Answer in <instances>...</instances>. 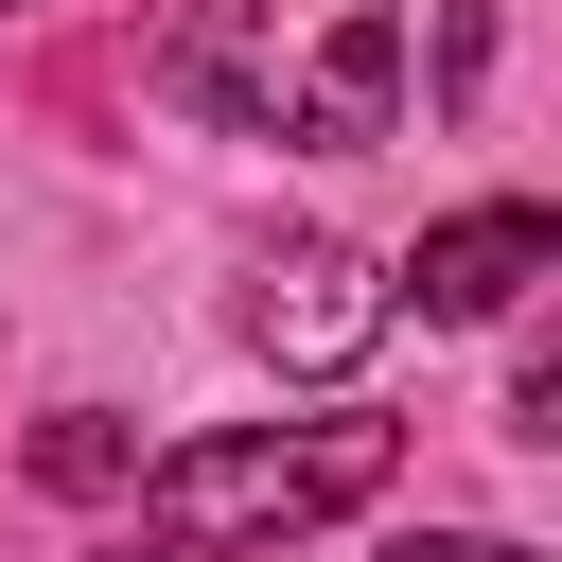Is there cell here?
Masks as SVG:
<instances>
[{
	"label": "cell",
	"instance_id": "6da1fadb",
	"mask_svg": "<svg viewBox=\"0 0 562 562\" xmlns=\"http://www.w3.org/2000/svg\"><path fill=\"white\" fill-rule=\"evenodd\" d=\"M140 70H158V105H193L228 140H299V158H351L404 123V18L386 0H158Z\"/></svg>",
	"mask_w": 562,
	"mask_h": 562
},
{
	"label": "cell",
	"instance_id": "5b68a950",
	"mask_svg": "<svg viewBox=\"0 0 562 562\" xmlns=\"http://www.w3.org/2000/svg\"><path fill=\"white\" fill-rule=\"evenodd\" d=\"M123 474H140V439H123L105 404H53V422H35V492H123Z\"/></svg>",
	"mask_w": 562,
	"mask_h": 562
},
{
	"label": "cell",
	"instance_id": "7a4b0ae2",
	"mask_svg": "<svg viewBox=\"0 0 562 562\" xmlns=\"http://www.w3.org/2000/svg\"><path fill=\"white\" fill-rule=\"evenodd\" d=\"M386 457H404V422H369V404H334V422H228V439H176V457L140 474V544H158V562L299 544V527L369 509V492H386Z\"/></svg>",
	"mask_w": 562,
	"mask_h": 562
},
{
	"label": "cell",
	"instance_id": "277c9868",
	"mask_svg": "<svg viewBox=\"0 0 562 562\" xmlns=\"http://www.w3.org/2000/svg\"><path fill=\"white\" fill-rule=\"evenodd\" d=\"M562 263V211H527V193H492V211H457V228H422V263L386 281V299H422V316H509L527 281Z\"/></svg>",
	"mask_w": 562,
	"mask_h": 562
},
{
	"label": "cell",
	"instance_id": "8992f818",
	"mask_svg": "<svg viewBox=\"0 0 562 562\" xmlns=\"http://www.w3.org/2000/svg\"><path fill=\"white\" fill-rule=\"evenodd\" d=\"M386 562H527V544H492V527H422V544H386Z\"/></svg>",
	"mask_w": 562,
	"mask_h": 562
},
{
	"label": "cell",
	"instance_id": "3957f363",
	"mask_svg": "<svg viewBox=\"0 0 562 562\" xmlns=\"http://www.w3.org/2000/svg\"><path fill=\"white\" fill-rule=\"evenodd\" d=\"M386 316H404V299H386L369 246H281V263L246 281V351H263V369H351Z\"/></svg>",
	"mask_w": 562,
	"mask_h": 562
}]
</instances>
